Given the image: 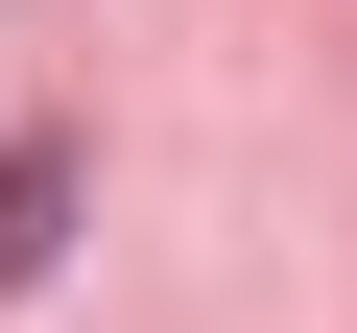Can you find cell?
I'll return each mask as SVG.
<instances>
[{"label": "cell", "mask_w": 357, "mask_h": 333, "mask_svg": "<svg viewBox=\"0 0 357 333\" xmlns=\"http://www.w3.org/2000/svg\"><path fill=\"white\" fill-rule=\"evenodd\" d=\"M72 262V143H0V286Z\"/></svg>", "instance_id": "1"}]
</instances>
